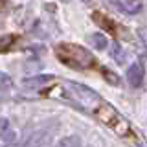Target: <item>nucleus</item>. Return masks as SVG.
Wrapping results in <instances>:
<instances>
[{
  "mask_svg": "<svg viewBox=\"0 0 147 147\" xmlns=\"http://www.w3.org/2000/svg\"><path fill=\"white\" fill-rule=\"evenodd\" d=\"M55 53H57L59 61L68 64L72 68H79V70H86L94 64V57L86 48L70 42H63L55 46Z\"/></svg>",
  "mask_w": 147,
  "mask_h": 147,
  "instance_id": "obj_1",
  "label": "nucleus"
},
{
  "mask_svg": "<svg viewBox=\"0 0 147 147\" xmlns=\"http://www.w3.org/2000/svg\"><path fill=\"white\" fill-rule=\"evenodd\" d=\"M68 85H70V90L77 96V99L83 101V103H86V105H98L99 101H101V98H99L98 92H94L92 88H88V86H85V85H81V83L70 81Z\"/></svg>",
  "mask_w": 147,
  "mask_h": 147,
  "instance_id": "obj_2",
  "label": "nucleus"
},
{
  "mask_svg": "<svg viewBox=\"0 0 147 147\" xmlns=\"http://www.w3.org/2000/svg\"><path fill=\"white\" fill-rule=\"evenodd\" d=\"M52 134H53L52 129H40V131H35L33 136L22 144V147H42V145H46L50 140H52Z\"/></svg>",
  "mask_w": 147,
  "mask_h": 147,
  "instance_id": "obj_3",
  "label": "nucleus"
},
{
  "mask_svg": "<svg viewBox=\"0 0 147 147\" xmlns=\"http://www.w3.org/2000/svg\"><path fill=\"white\" fill-rule=\"evenodd\" d=\"M144 77H145V72H144V66H142L140 63H132L131 66L127 68V81H129L131 86L138 88V86L144 83Z\"/></svg>",
  "mask_w": 147,
  "mask_h": 147,
  "instance_id": "obj_4",
  "label": "nucleus"
},
{
  "mask_svg": "<svg viewBox=\"0 0 147 147\" xmlns=\"http://www.w3.org/2000/svg\"><path fill=\"white\" fill-rule=\"evenodd\" d=\"M0 138H2L6 144H11V142L17 138V134L11 129V123H9L7 118H0Z\"/></svg>",
  "mask_w": 147,
  "mask_h": 147,
  "instance_id": "obj_5",
  "label": "nucleus"
},
{
  "mask_svg": "<svg viewBox=\"0 0 147 147\" xmlns=\"http://www.w3.org/2000/svg\"><path fill=\"white\" fill-rule=\"evenodd\" d=\"M116 2L123 11L129 13V15H136V13H140L142 7H144L142 0H116Z\"/></svg>",
  "mask_w": 147,
  "mask_h": 147,
  "instance_id": "obj_6",
  "label": "nucleus"
},
{
  "mask_svg": "<svg viewBox=\"0 0 147 147\" xmlns=\"http://www.w3.org/2000/svg\"><path fill=\"white\" fill-rule=\"evenodd\" d=\"M52 79H53V76H33V77H26V79L22 81V85L30 86V88H37V86L48 85Z\"/></svg>",
  "mask_w": 147,
  "mask_h": 147,
  "instance_id": "obj_7",
  "label": "nucleus"
},
{
  "mask_svg": "<svg viewBox=\"0 0 147 147\" xmlns=\"http://www.w3.org/2000/svg\"><path fill=\"white\" fill-rule=\"evenodd\" d=\"M90 42L96 50H105L109 46V39L103 33H92L90 35Z\"/></svg>",
  "mask_w": 147,
  "mask_h": 147,
  "instance_id": "obj_8",
  "label": "nucleus"
},
{
  "mask_svg": "<svg viewBox=\"0 0 147 147\" xmlns=\"http://www.w3.org/2000/svg\"><path fill=\"white\" fill-rule=\"evenodd\" d=\"M110 55L114 57V61H116L118 64L125 63V52L121 50V46H119L118 42H112V46H110Z\"/></svg>",
  "mask_w": 147,
  "mask_h": 147,
  "instance_id": "obj_9",
  "label": "nucleus"
},
{
  "mask_svg": "<svg viewBox=\"0 0 147 147\" xmlns=\"http://www.w3.org/2000/svg\"><path fill=\"white\" fill-rule=\"evenodd\" d=\"M53 147H79V140L76 136H66L63 140H59Z\"/></svg>",
  "mask_w": 147,
  "mask_h": 147,
  "instance_id": "obj_10",
  "label": "nucleus"
},
{
  "mask_svg": "<svg viewBox=\"0 0 147 147\" xmlns=\"http://www.w3.org/2000/svg\"><path fill=\"white\" fill-rule=\"evenodd\" d=\"M11 86H13V79L7 76V74L0 72V88H2V90H9Z\"/></svg>",
  "mask_w": 147,
  "mask_h": 147,
  "instance_id": "obj_11",
  "label": "nucleus"
},
{
  "mask_svg": "<svg viewBox=\"0 0 147 147\" xmlns=\"http://www.w3.org/2000/svg\"><path fill=\"white\" fill-rule=\"evenodd\" d=\"M103 76H105V79H109V81H112L114 85H118V77L114 76L110 70H107V68H105V70H103Z\"/></svg>",
  "mask_w": 147,
  "mask_h": 147,
  "instance_id": "obj_12",
  "label": "nucleus"
},
{
  "mask_svg": "<svg viewBox=\"0 0 147 147\" xmlns=\"http://www.w3.org/2000/svg\"><path fill=\"white\" fill-rule=\"evenodd\" d=\"M138 37H140L142 42L147 46V28H140V30H138Z\"/></svg>",
  "mask_w": 147,
  "mask_h": 147,
  "instance_id": "obj_13",
  "label": "nucleus"
},
{
  "mask_svg": "<svg viewBox=\"0 0 147 147\" xmlns=\"http://www.w3.org/2000/svg\"><path fill=\"white\" fill-rule=\"evenodd\" d=\"M134 147H147V144H136Z\"/></svg>",
  "mask_w": 147,
  "mask_h": 147,
  "instance_id": "obj_14",
  "label": "nucleus"
},
{
  "mask_svg": "<svg viewBox=\"0 0 147 147\" xmlns=\"http://www.w3.org/2000/svg\"><path fill=\"white\" fill-rule=\"evenodd\" d=\"M61 2H64V4H68V2H72V0H61Z\"/></svg>",
  "mask_w": 147,
  "mask_h": 147,
  "instance_id": "obj_15",
  "label": "nucleus"
},
{
  "mask_svg": "<svg viewBox=\"0 0 147 147\" xmlns=\"http://www.w3.org/2000/svg\"><path fill=\"white\" fill-rule=\"evenodd\" d=\"M86 147H90V145H86Z\"/></svg>",
  "mask_w": 147,
  "mask_h": 147,
  "instance_id": "obj_16",
  "label": "nucleus"
}]
</instances>
